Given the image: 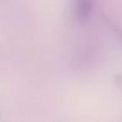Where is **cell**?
Returning <instances> with one entry per match:
<instances>
[{"instance_id":"cell-1","label":"cell","mask_w":122,"mask_h":122,"mask_svg":"<svg viewBox=\"0 0 122 122\" xmlns=\"http://www.w3.org/2000/svg\"><path fill=\"white\" fill-rule=\"evenodd\" d=\"M92 9V0H76L75 14L80 22L88 20Z\"/></svg>"}]
</instances>
